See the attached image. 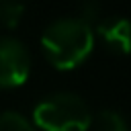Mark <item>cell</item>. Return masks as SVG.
Instances as JSON below:
<instances>
[{
	"label": "cell",
	"instance_id": "cell-1",
	"mask_svg": "<svg viewBox=\"0 0 131 131\" xmlns=\"http://www.w3.org/2000/svg\"><path fill=\"white\" fill-rule=\"evenodd\" d=\"M94 29L78 16H63L49 23L41 35L45 59L55 70H74L92 53Z\"/></svg>",
	"mask_w": 131,
	"mask_h": 131
},
{
	"label": "cell",
	"instance_id": "cell-2",
	"mask_svg": "<svg viewBox=\"0 0 131 131\" xmlns=\"http://www.w3.org/2000/svg\"><path fill=\"white\" fill-rule=\"evenodd\" d=\"M33 125L41 131H90L92 113L76 92H53L33 108Z\"/></svg>",
	"mask_w": 131,
	"mask_h": 131
},
{
	"label": "cell",
	"instance_id": "cell-3",
	"mask_svg": "<svg viewBox=\"0 0 131 131\" xmlns=\"http://www.w3.org/2000/svg\"><path fill=\"white\" fill-rule=\"evenodd\" d=\"M31 53L14 37H0V88H16L29 80Z\"/></svg>",
	"mask_w": 131,
	"mask_h": 131
},
{
	"label": "cell",
	"instance_id": "cell-4",
	"mask_svg": "<svg viewBox=\"0 0 131 131\" xmlns=\"http://www.w3.org/2000/svg\"><path fill=\"white\" fill-rule=\"evenodd\" d=\"M94 35H98L111 51L121 55L131 53V20H127L125 16H111L98 20Z\"/></svg>",
	"mask_w": 131,
	"mask_h": 131
},
{
	"label": "cell",
	"instance_id": "cell-5",
	"mask_svg": "<svg viewBox=\"0 0 131 131\" xmlns=\"http://www.w3.org/2000/svg\"><path fill=\"white\" fill-rule=\"evenodd\" d=\"M90 129H94V131H129V123L119 111L104 108L96 117H92Z\"/></svg>",
	"mask_w": 131,
	"mask_h": 131
},
{
	"label": "cell",
	"instance_id": "cell-6",
	"mask_svg": "<svg viewBox=\"0 0 131 131\" xmlns=\"http://www.w3.org/2000/svg\"><path fill=\"white\" fill-rule=\"evenodd\" d=\"M0 131H37L35 125L16 111L0 113Z\"/></svg>",
	"mask_w": 131,
	"mask_h": 131
},
{
	"label": "cell",
	"instance_id": "cell-7",
	"mask_svg": "<svg viewBox=\"0 0 131 131\" xmlns=\"http://www.w3.org/2000/svg\"><path fill=\"white\" fill-rule=\"evenodd\" d=\"M23 12H25V6L20 2H10V0L0 2V25L4 29L18 27V23L23 18Z\"/></svg>",
	"mask_w": 131,
	"mask_h": 131
}]
</instances>
